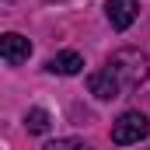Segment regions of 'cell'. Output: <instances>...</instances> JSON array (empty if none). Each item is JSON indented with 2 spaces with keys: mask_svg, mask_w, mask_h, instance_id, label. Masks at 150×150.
Listing matches in <instances>:
<instances>
[{
  "mask_svg": "<svg viewBox=\"0 0 150 150\" xmlns=\"http://www.w3.org/2000/svg\"><path fill=\"white\" fill-rule=\"evenodd\" d=\"M108 70L119 77L122 91H129V87H140L150 77V59L140 49H119V52H112V59H108Z\"/></svg>",
  "mask_w": 150,
  "mask_h": 150,
  "instance_id": "6da1fadb",
  "label": "cell"
},
{
  "mask_svg": "<svg viewBox=\"0 0 150 150\" xmlns=\"http://www.w3.org/2000/svg\"><path fill=\"white\" fill-rule=\"evenodd\" d=\"M150 133V122L143 112H122L112 122V143L115 147H129V143H140Z\"/></svg>",
  "mask_w": 150,
  "mask_h": 150,
  "instance_id": "7a4b0ae2",
  "label": "cell"
},
{
  "mask_svg": "<svg viewBox=\"0 0 150 150\" xmlns=\"http://www.w3.org/2000/svg\"><path fill=\"white\" fill-rule=\"evenodd\" d=\"M87 91L98 98V101H112L122 94V84H119V77L105 67V70H94V74H87Z\"/></svg>",
  "mask_w": 150,
  "mask_h": 150,
  "instance_id": "3957f363",
  "label": "cell"
},
{
  "mask_svg": "<svg viewBox=\"0 0 150 150\" xmlns=\"http://www.w3.org/2000/svg\"><path fill=\"white\" fill-rule=\"evenodd\" d=\"M0 56H4L7 67H18V63H25L32 56V42L25 35H18V32H7V35L0 38Z\"/></svg>",
  "mask_w": 150,
  "mask_h": 150,
  "instance_id": "277c9868",
  "label": "cell"
},
{
  "mask_svg": "<svg viewBox=\"0 0 150 150\" xmlns=\"http://www.w3.org/2000/svg\"><path fill=\"white\" fill-rule=\"evenodd\" d=\"M105 11H108V21H112L115 32H126V28L136 21L140 4H136V0H108V4H105Z\"/></svg>",
  "mask_w": 150,
  "mask_h": 150,
  "instance_id": "5b68a950",
  "label": "cell"
},
{
  "mask_svg": "<svg viewBox=\"0 0 150 150\" xmlns=\"http://www.w3.org/2000/svg\"><path fill=\"white\" fill-rule=\"evenodd\" d=\"M45 70L49 74H59V77H74L84 70V56L80 52H74V49H67V52H56L49 63H45Z\"/></svg>",
  "mask_w": 150,
  "mask_h": 150,
  "instance_id": "8992f818",
  "label": "cell"
},
{
  "mask_svg": "<svg viewBox=\"0 0 150 150\" xmlns=\"http://www.w3.org/2000/svg\"><path fill=\"white\" fill-rule=\"evenodd\" d=\"M25 126L32 133H49V112L45 108H32V112L25 115Z\"/></svg>",
  "mask_w": 150,
  "mask_h": 150,
  "instance_id": "52a82bcc",
  "label": "cell"
},
{
  "mask_svg": "<svg viewBox=\"0 0 150 150\" xmlns=\"http://www.w3.org/2000/svg\"><path fill=\"white\" fill-rule=\"evenodd\" d=\"M70 147H84V140H52V143H45V150H70Z\"/></svg>",
  "mask_w": 150,
  "mask_h": 150,
  "instance_id": "ba28073f",
  "label": "cell"
}]
</instances>
